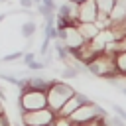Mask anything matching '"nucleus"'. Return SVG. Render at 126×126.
<instances>
[{"mask_svg":"<svg viewBox=\"0 0 126 126\" xmlns=\"http://www.w3.org/2000/svg\"><path fill=\"white\" fill-rule=\"evenodd\" d=\"M112 110H114V114H118L120 118H124V120H126V110H124L120 104H112Z\"/></svg>","mask_w":126,"mask_h":126,"instance_id":"obj_22","label":"nucleus"},{"mask_svg":"<svg viewBox=\"0 0 126 126\" xmlns=\"http://www.w3.org/2000/svg\"><path fill=\"white\" fill-rule=\"evenodd\" d=\"M26 67H28L30 71H37V73H39V71H43V69H47V67H45V63H43V59H33V61H32V63H28Z\"/></svg>","mask_w":126,"mask_h":126,"instance_id":"obj_16","label":"nucleus"},{"mask_svg":"<svg viewBox=\"0 0 126 126\" xmlns=\"http://www.w3.org/2000/svg\"><path fill=\"white\" fill-rule=\"evenodd\" d=\"M87 71L94 77L100 79H110V77H120L116 71V63H114V53H98L94 59H91L87 63Z\"/></svg>","mask_w":126,"mask_h":126,"instance_id":"obj_2","label":"nucleus"},{"mask_svg":"<svg viewBox=\"0 0 126 126\" xmlns=\"http://www.w3.org/2000/svg\"><path fill=\"white\" fill-rule=\"evenodd\" d=\"M94 2H96L98 12H104V14H110V10H112L114 4H116V0H94Z\"/></svg>","mask_w":126,"mask_h":126,"instance_id":"obj_12","label":"nucleus"},{"mask_svg":"<svg viewBox=\"0 0 126 126\" xmlns=\"http://www.w3.org/2000/svg\"><path fill=\"white\" fill-rule=\"evenodd\" d=\"M22 55H24V51H14V53H8V55H4V57H2V61H4V63L20 61V59H22Z\"/></svg>","mask_w":126,"mask_h":126,"instance_id":"obj_18","label":"nucleus"},{"mask_svg":"<svg viewBox=\"0 0 126 126\" xmlns=\"http://www.w3.org/2000/svg\"><path fill=\"white\" fill-rule=\"evenodd\" d=\"M79 77V71L75 69V65H65V69L61 71V79H77Z\"/></svg>","mask_w":126,"mask_h":126,"instance_id":"obj_13","label":"nucleus"},{"mask_svg":"<svg viewBox=\"0 0 126 126\" xmlns=\"http://www.w3.org/2000/svg\"><path fill=\"white\" fill-rule=\"evenodd\" d=\"M96 55H98V51L93 47V43H91V41H83V43L73 51V55H71V57H73L75 61H81V63H85V65H87V63H89L91 59H94Z\"/></svg>","mask_w":126,"mask_h":126,"instance_id":"obj_8","label":"nucleus"},{"mask_svg":"<svg viewBox=\"0 0 126 126\" xmlns=\"http://www.w3.org/2000/svg\"><path fill=\"white\" fill-rule=\"evenodd\" d=\"M41 4H43V6H47V8H49V10H53V12L57 10V6H55V0H41Z\"/></svg>","mask_w":126,"mask_h":126,"instance_id":"obj_25","label":"nucleus"},{"mask_svg":"<svg viewBox=\"0 0 126 126\" xmlns=\"http://www.w3.org/2000/svg\"><path fill=\"white\" fill-rule=\"evenodd\" d=\"M51 126H73V124H71L69 116H61V114H55V118H53Z\"/></svg>","mask_w":126,"mask_h":126,"instance_id":"obj_17","label":"nucleus"},{"mask_svg":"<svg viewBox=\"0 0 126 126\" xmlns=\"http://www.w3.org/2000/svg\"><path fill=\"white\" fill-rule=\"evenodd\" d=\"M35 30H37V26H35V22H33V20H28V22H24V24H22V35H24L26 39L33 37Z\"/></svg>","mask_w":126,"mask_h":126,"instance_id":"obj_11","label":"nucleus"},{"mask_svg":"<svg viewBox=\"0 0 126 126\" xmlns=\"http://www.w3.org/2000/svg\"><path fill=\"white\" fill-rule=\"evenodd\" d=\"M49 45H51V39L49 37H43V43L39 47V57H43L45 53H49Z\"/></svg>","mask_w":126,"mask_h":126,"instance_id":"obj_20","label":"nucleus"},{"mask_svg":"<svg viewBox=\"0 0 126 126\" xmlns=\"http://www.w3.org/2000/svg\"><path fill=\"white\" fill-rule=\"evenodd\" d=\"M73 94H75V89H73L69 83H65V81H61V79H53L51 85H49V89L45 91L47 108H51V110L57 114V110H59V108L65 104V100L71 98Z\"/></svg>","mask_w":126,"mask_h":126,"instance_id":"obj_1","label":"nucleus"},{"mask_svg":"<svg viewBox=\"0 0 126 126\" xmlns=\"http://www.w3.org/2000/svg\"><path fill=\"white\" fill-rule=\"evenodd\" d=\"M55 18L71 20V8H69V2H65V4H61V6L57 8V14H55Z\"/></svg>","mask_w":126,"mask_h":126,"instance_id":"obj_14","label":"nucleus"},{"mask_svg":"<svg viewBox=\"0 0 126 126\" xmlns=\"http://www.w3.org/2000/svg\"><path fill=\"white\" fill-rule=\"evenodd\" d=\"M114 63H116V71L120 77H126V51H118L114 55Z\"/></svg>","mask_w":126,"mask_h":126,"instance_id":"obj_10","label":"nucleus"},{"mask_svg":"<svg viewBox=\"0 0 126 126\" xmlns=\"http://www.w3.org/2000/svg\"><path fill=\"white\" fill-rule=\"evenodd\" d=\"M59 39H63V43H65V47H67V51L73 55V51L85 41L83 37H81V33L77 32V28H67V30H63V32H59Z\"/></svg>","mask_w":126,"mask_h":126,"instance_id":"obj_6","label":"nucleus"},{"mask_svg":"<svg viewBox=\"0 0 126 126\" xmlns=\"http://www.w3.org/2000/svg\"><path fill=\"white\" fill-rule=\"evenodd\" d=\"M55 118V112L51 108H39V110H24L20 112V120L24 126H51Z\"/></svg>","mask_w":126,"mask_h":126,"instance_id":"obj_5","label":"nucleus"},{"mask_svg":"<svg viewBox=\"0 0 126 126\" xmlns=\"http://www.w3.org/2000/svg\"><path fill=\"white\" fill-rule=\"evenodd\" d=\"M0 2H2V0H0Z\"/></svg>","mask_w":126,"mask_h":126,"instance_id":"obj_32","label":"nucleus"},{"mask_svg":"<svg viewBox=\"0 0 126 126\" xmlns=\"http://www.w3.org/2000/svg\"><path fill=\"white\" fill-rule=\"evenodd\" d=\"M75 28H77V32L81 33V37H83L85 41H91V39L100 32V30H98V26H96L94 22H79Z\"/></svg>","mask_w":126,"mask_h":126,"instance_id":"obj_9","label":"nucleus"},{"mask_svg":"<svg viewBox=\"0 0 126 126\" xmlns=\"http://www.w3.org/2000/svg\"><path fill=\"white\" fill-rule=\"evenodd\" d=\"M0 126H12V122H10V118H8V114H6V112H2V114H0Z\"/></svg>","mask_w":126,"mask_h":126,"instance_id":"obj_23","label":"nucleus"},{"mask_svg":"<svg viewBox=\"0 0 126 126\" xmlns=\"http://www.w3.org/2000/svg\"><path fill=\"white\" fill-rule=\"evenodd\" d=\"M116 51H126V35L116 41Z\"/></svg>","mask_w":126,"mask_h":126,"instance_id":"obj_24","label":"nucleus"},{"mask_svg":"<svg viewBox=\"0 0 126 126\" xmlns=\"http://www.w3.org/2000/svg\"><path fill=\"white\" fill-rule=\"evenodd\" d=\"M96 14H98V8H96V2L94 0H81L79 2L77 22H94L96 20Z\"/></svg>","mask_w":126,"mask_h":126,"instance_id":"obj_7","label":"nucleus"},{"mask_svg":"<svg viewBox=\"0 0 126 126\" xmlns=\"http://www.w3.org/2000/svg\"><path fill=\"white\" fill-rule=\"evenodd\" d=\"M120 91H122V93H124V94H126V87H122V89H120Z\"/></svg>","mask_w":126,"mask_h":126,"instance_id":"obj_30","label":"nucleus"},{"mask_svg":"<svg viewBox=\"0 0 126 126\" xmlns=\"http://www.w3.org/2000/svg\"><path fill=\"white\" fill-rule=\"evenodd\" d=\"M2 2H10V0H2Z\"/></svg>","mask_w":126,"mask_h":126,"instance_id":"obj_31","label":"nucleus"},{"mask_svg":"<svg viewBox=\"0 0 126 126\" xmlns=\"http://www.w3.org/2000/svg\"><path fill=\"white\" fill-rule=\"evenodd\" d=\"M6 16H8V14H0V24L4 22V18H6Z\"/></svg>","mask_w":126,"mask_h":126,"instance_id":"obj_27","label":"nucleus"},{"mask_svg":"<svg viewBox=\"0 0 126 126\" xmlns=\"http://www.w3.org/2000/svg\"><path fill=\"white\" fill-rule=\"evenodd\" d=\"M33 2V6H37V4H41V0H32Z\"/></svg>","mask_w":126,"mask_h":126,"instance_id":"obj_29","label":"nucleus"},{"mask_svg":"<svg viewBox=\"0 0 126 126\" xmlns=\"http://www.w3.org/2000/svg\"><path fill=\"white\" fill-rule=\"evenodd\" d=\"M18 106L20 112L24 110H39L47 106V98H45V91L39 89H20V96H18Z\"/></svg>","mask_w":126,"mask_h":126,"instance_id":"obj_3","label":"nucleus"},{"mask_svg":"<svg viewBox=\"0 0 126 126\" xmlns=\"http://www.w3.org/2000/svg\"><path fill=\"white\" fill-rule=\"evenodd\" d=\"M33 59H35V53H32V51H26V53L22 55V59H20V61H22V65H28V63H32Z\"/></svg>","mask_w":126,"mask_h":126,"instance_id":"obj_21","label":"nucleus"},{"mask_svg":"<svg viewBox=\"0 0 126 126\" xmlns=\"http://www.w3.org/2000/svg\"><path fill=\"white\" fill-rule=\"evenodd\" d=\"M106 122H108V126H126V120H124V118H120L118 114L108 116V118H106Z\"/></svg>","mask_w":126,"mask_h":126,"instance_id":"obj_19","label":"nucleus"},{"mask_svg":"<svg viewBox=\"0 0 126 126\" xmlns=\"http://www.w3.org/2000/svg\"><path fill=\"white\" fill-rule=\"evenodd\" d=\"M94 118H108L106 110L102 106H98L96 102H87V104H81L77 110H73L69 114V120L73 126H79L83 122H89V120H94Z\"/></svg>","mask_w":126,"mask_h":126,"instance_id":"obj_4","label":"nucleus"},{"mask_svg":"<svg viewBox=\"0 0 126 126\" xmlns=\"http://www.w3.org/2000/svg\"><path fill=\"white\" fill-rule=\"evenodd\" d=\"M35 10H37V14H41V18L43 20H47V18H53L55 16V12L53 10H49L47 6H43V4H37L35 6Z\"/></svg>","mask_w":126,"mask_h":126,"instance_id":"obj_15","label":"nucleus"},{"mask_svg":"<svg viewBox=\"0 0 126 126\" xmlns=\"http://www.w3.org/2000/svg\"><path fill=\"white\" fill-rule=\"evenodd\" d=\"M2 112H6V110H4V104H2V100H0V114H2Z\"/></svg>","mask_w":126,"mask_h":126,"instance_id":"obj_28","label":"nucleus"},{"mask_svg":"<svg viewBox=\"0 0 126 126\" xmlns=\"http://www.w3.org/2000/svg\"><path fill=\"white\" fill-rule=\"evenodd\" d=\"M20 6H22L24 10H30V8L33 6V2H32V0H20Z\"/></svg>","mask_w":126,"mask_h":126,"instance_id":"obj_26","label":"nucleus"}]
</instances>
